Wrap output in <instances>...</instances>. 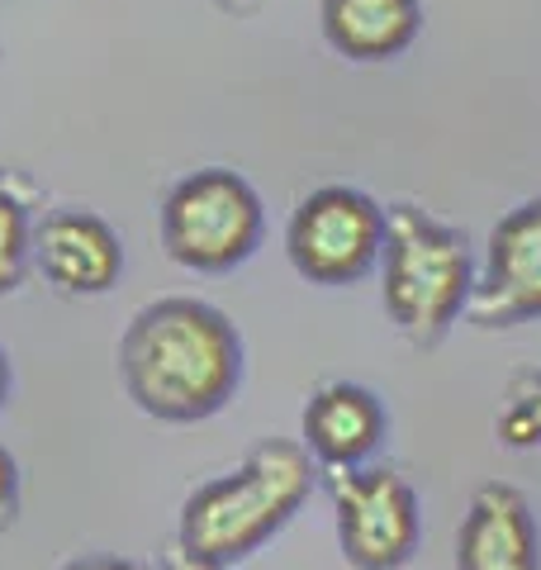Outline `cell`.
<instances>
[{
	"label": "cell",
	"instance_id": "12",
	"mask_svg": "<svg viewBox=\"0 0 541 570\" xmlns=\"http://www.w3.org/2000/svg\"><path fill=\"white\" fill-rule=\"evenodd\" d=\"M29 195L20 190V176L0 171V295L14 291L29 266Z\"/></svg>",
	"mask_w": 541,
	"mask_h": 570
},
{
	"label": "cell",
	"instance_id": "14",
	"mask_svg": "<svg viewBox=\"0 0 541 570\" xmlns=\"http://www.w3.org/2000/svg\"><path fill=\"white\" fill-rule=\"evenodd\" d=\"M10 499H14V461L0 452V513L10 509Z\"/></svg>",
	"mask_w": 541,
	"mask_h": 570
},
{
	"label": "cell",
	"instance_id": "8",
	"mask_svg": "<svg viewBox=\"0 0 541 570\" xmlns=\"http://www.w3.org/2000/svg\"><path fill=\"white\" fill-rule=\"evenodd\" d=\"M29 253L39 262V272L67 295H100L124 272V253L110 224H100L96 214L81 209L48 214L29 234Z\"/></svg>",
	"mask_w": 541,
	"mask_h": 570
},
{
	"label": "cell",
	"instance_id": "11",
	"mask_svg": "<svg viewBox=\"0 0 541 570\" xmlns=\"http://www.w3.org/2000/svg\"><path fill=\"white\" fill-rule=\"evenodd\" d=\"M385 433V414L371 390L361 385H328L304 409V448L328 466H361Z\"/></svg>",
	"mask_w": 541,
	"mask_h": 570
},
{
	"label": "cell",
	"instance_id": "5",
	"mask_svg": "<svg viewBox=\"0 0 541 570\" xmlns=\"http://www.w3.org/2000/svg\"><path fill=\"white\" fill-rule=\"evenodd\" d=\"M385 247V209L352 186H323L304 195L291 219V257L299 276L318 285H347L371 272Z\"/></svg>",
	"mask_w": 541,
	"mask_h": 570
},
{
	"label": "cell",
	"instance_id": "6",
	"mask_svg": "<svg viewBox=\"0 0 541 570\" xmlns=\"http://www.w3.org/2000/svg\"><path fill=\"white\" fill-rule=\"evenodd\" d=\"M337 532L347 561L361 570H394L413 557L419 542V499L409 480L385 466H342L333 480Z\"/></svg>",
	"mask_w": 541,
	"mask_h": 570
},
{
	"label": "cell",
	"instance_id": "15",
	"mask_svg": "<svg viewBox=\"0 0 541 570\" xmlns=\"http://www.w3.org/2000/svg\"><path fill=\"white\" fill-rule=\"evenodd\" d=\"M67 570H142V566H134V561H115V557H90V561L67 566Z\"/></svg>",
	"mask_w": 541,
	"mask_h": 570
},
{
	"label": "cell",
	"instance_id": "1",
	"mask_svg": "<svg viewBox=\"0 0 541 570\" xmlns=\"http://www.w3.org/2000/svg\"><path fill=\"white\" fill-rule=\"evenodd\" d=\"M238 333L200 299H157L124 333V385L157 419H205L238 385Z\"/></svg>",
	"mask_w": 541,
	"mask_h": 570
},
{
	"label": "cell",
	"instance_id": "2",
	"mask_svg": "<svg viewBox=\"0 0 541 570\" xmlns=\"http://www.w3.org/2000/svg\"><path fill=\"white\" fill-rule=\"evenodd\" d=\"M314 490V456L299 442H262L233 475L209 480L190 494L180 513L176 551L195 561L228 566L257 551L270 532L295 519V509Z\"/></svg>",
	"mask_w": 541,
	"mask_h": 570
},
{
	"label": "cell",
	"instance_id": "16",
	"mask_svg": "<svg viewBox=\"0 0 541 570\" xmlns=\"http://www.w3.org/2000/svg\"><path fill=\"white\" fill-rule=\"evenodd\" d=\"M167 570H228V566H214V561H195L186 551H171L167 557Z\"/></svg>",
	"mask_w": 541,
	"mask_h": 570
},
{
	"label": "cell",
	"instance_id": "10",
	"mask_svg": "<svg viewBox=\"0 0 541 570\" xmlns=\"http://www.w3.org/2000/svg\"><path fill=\"white\" fill-rule=\"evenodd\" d=\"M318 24L342 58L390 62L419 39L423 6L419 0H323Z\"/></svg>",
	"mask_w": 541,
	"mask_h": 570
},
{
	"label": "cell",
	"instance_id": "3",
	"mask_svg": "<svg viewBox=\"0 0 541 570\" xmlns=\"http://www.w3.org/2000/svg\"><path fill=\"white\" fill-rule=\"evenodd\" d=\"M385 309L409 343H437L465 314L475 291L471 247L456 228L437 224L419 205H394L385 214Z\"/></svg>",
	"mask_w": 541,
	"mask_h": 570
},
{
	"label": "cell",
	"instance_id": "4",
	"mask_svg": "<svg viewBox=\"0 0 541 570\" xmlns=\"http://www.w3.org/2000/svg\"><path fill=\"white\" fill-rule=\"evenodd\" d=\"M161 243L190 272H228L262 243V200L238 171L205 167L161 205Z\"/></svg>",
	"mask_w": 541,
	"mask_h": 570
},
{
	"label": "cell",
	"instance_id": "7",
	"mask_svg": "<svg viewBox=\"0 0 541 570\" xmlns=\"http://www.w3.org/2000/svg\"><path fill=\"white\" fill-rule=\"evenodd\" d=\"M465 318L480 328L541 318V195L499 219L484 276L465 299Z\"/></svg>",
	"mask_w": 541,
	"mask_h": 570
},
{
	"label": "cell",
	"instance_id": "9",
	"mask_svg": "<svg viewBox=\"0 0 541 570\" xmlns=\"http://www.w3.org/2000/svg\"><path fill=\"white\" fill-rule=\"evenodd\" d=\"M456 561L461 570H541L532 509L522 490L499 485V480L475 490L471 513L461 523Z\"/></svg>",
	"mask_w": 541,
	"mask_h": 570
},
{
	"label": "cell",
	"instance_id": "18",
	"mask_svg": "<svg viewBox=\"0 0 541 570\" xmlns=\"http://www.w3.org/2000/svg\"><path fill=\"white\" fill-rule=\"evenodd\" d=\"M219 6H228V10H238V6H247V0H219Z\"/></svg>",
	"mask_w": 541,
	"mask_h": 570
},
{
	"label": "cell",
	"instance_id": "17",
	"mask_svg": "<svg viewBox=\"0 0 541 570\" xmlns=\"http://www.w3.org/2000/svg\"><path fill=\"white\" fill-rule=\"evenodd\" d=\"M6 381H10L6 376V356H0V400H6Z\"/></svg>",
	"mask_w": 541,
	"mask_h": 570
},
{
	"label": "cell",
	"instance_id": "13",
	"mask_svg": "<svg viewBox=\"0 0 541 570\" xmlns=\"http://www.w3.org/2000/svg\"><path fill=\"white\" fill-rule=\"evenodd\" d=\"M499 438L509 448H541V371H522L509 385V404L499 414Z\"/></svg>",
	"mask_w": 541,
	"mask_h": 570
}]
</instances>
